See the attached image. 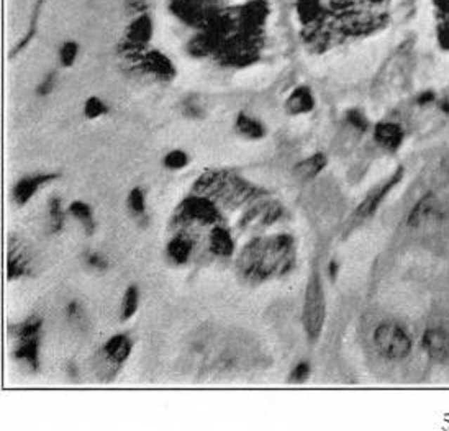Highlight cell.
Segmentation results:
<instances>
[{
  "instance_id": "8fae6325",
  "label": "cell",
  "mask_w": 449,
  "mask_h": 431,
  "mask_svg": "<svg viewBox=\"0 0 449 431\" xmlns=\"http://www.w3.org/2000/svg\"><path fill=\"white\" fill-rule=\"evenodd\" d=\"M32 274V264H30L28 255L25 251L17 238L8 240V264H7V277L8 281L20 279V277Z\"/></svg>"
},
{
  "instance_id": "7a4b0ae2",
  "label": "cell",
  "mask_w": 449,
  "mask_h": 431,
  "mask_svg": "<svg viewBox=\"0 0 449 431\" xmlns=\"http://www.w3.org/2000/svg\"><path fill=\"white\" fill-rule=\"evenodd\" d=\"M131 351L133 341L128 335H113L112 338H108L93 358L97 378L103 382L115 379L118 371L130 358Z\"/></svg>"
},
{
  "instance_id": "d4e9b609",
  "label": "cell",
  "mask_w": 449,
  "mask_h": 431,
  "mask_svg": "<svg viewBox=\"0 0 449 431\" xmlns=\"http://www.w3.org/2000/svg\"><path fill=\"white\" fill-rule=\"evenodd\" d=\"M126 207L136 220L146 223V195L141 187H135V189L130 191L126 199Z\"/></svg>"
},
{
  "instance_id": "30bf717a",
  "label": "cell",
  "mask_w": 449,
  "mask_h": 431,
  "mask_svg": "<svg viewBox=\"0 0 449 431\" xmlns=\"http://www.w3.org/2000/svg\"><path fill=\"white\" fill-rule=\"evenodd\" d=\"M59 177L58 172H38V174L25 176L20 179L12 189V199L18 207L27 205L33 199L34 194L41 189V187L51 184Z\"/></svg>"
},
{
  "instance_id": "1f68e13d",
  "label": "cell",
  "mask_w": 449,
  "mask_h": 431,
  "mask_svg": "<svg viewBox=\"0 0 449 431\" xmlns=\"http://www.w3.org/2000/svg\"><path fill=\"white\" fill-rule=\"evenodd\" d=\"M56 82H58V72L49 71L37 86V96L38 97L49 96V94L54 91V87H56Z\"/></svg>"
},
{
  "instance_id": "f546056e",
  "label": "cell",
  "mask_w": 449,
  "mask_h": 431,
  "mask_svg": "<svg viewBox=\"0 0 449 431\" xmlns=\"http://www.w3.org/2000/svg\"><path fill=\"white\" fill-rule=\"evenodd\" d=\"M297 10L302 20L310 22V20H313L318 15L320 4L318 0H300V2L297 4Z\"/></svg>"
},
{
  "instance_id": "d590c367",
  "label": "cell",
  "mask_w": 449,
  "mask_h": 431,
  "mask_svg": "<svg viewBox=\"0 0 449 431\" xmlns=\"http://www.w3.org/2000/svg\"><path fill=\"white\" fill-rule=\"evenodd\" d=\"M66 319L74 323V321H82L84 319V309L81 305V302L71 300L66 305Z\"/></svg>"
},
{
  "instance_id": "5b68a950",
  "label": "cell",
  "mask_w": 449,
  "mask_h": 431,
  "mask_svg": "<svg viewBox=\"0 0 449 431\" xmlns=\"http://www.w3.org/2000/svg\"><path fill=\"white\" fill-rule=\"evenodd\" d=\"M221 214L219 205L209 197L194 194L186 197L177 207L174 214L176 225H190V223H199V225H220Z\"/></svg>"
},
{
  "instance_id": "44dd1931",
  "label": "cell",
  "mask_w": 449,
  "mask_h": 431,
  "mask_svg": "<svg viewBox=\"0 0 449 431\" xmlns=\"http://www.w3.org/2000/svg\"><path fill=\"white\" fill-rule=\"evenodd\" d=\"M67 212L69 215L74 217L79 223H81V226L84 228V231H86L87 236H92L93 233H96L97 223H96V218H93V212L91 209V205L82 200H74L69 204Z\"/></svg>"
},
{
  "instance_id": "484cf974",
  "label": "cell",
  "mask_w": 449,
  "mask_h": 431,
  "mask_svg": "<svg viewBox=\"0 0 449 431\" xmlns=\"http://www.w3.org/2000/svg\"><path fill=\"white\" fill-rule=\"evenodd\" d=\"M140 307V290L138 285H128L122 300V310H120V319L122 320H130L131 316H135Z\"/></svg>"
},
{
  "instance_id": "8992f818",
  "label": "cell",
  "mask_w": 449,
  "mask_h": 431,
  "mask_svg": "<svg viewBox=\"0 0 449 431\" xmlns=\"http://www.w3.org/2000/svg\"><path fill=\"white\" fill-rule=\"evenodd\" d=\"M374 345L389 359H403L412 351V340L407 331L396 323L379 325L374 331Z\"/></svg>"
},
{
  "instance_id": "9a60e30c",
  "label": "cell",
  "mask_w": 449,
  "mask_h": 431,
  "mask_svg": "<svg viewBox=\"0 0 449 431\" xmlns=\"http://www.w3.org/2000/svg\"><path fill=\"white\" fill-rule=\"evenodd\" d=\"M209 250L216 257H230L235 252V241L228 228L215 225L209 235Z\"/></svg>"
},
{
  "instance_id": "4dcf8cb0",
  "label": "cell",
  "mask_w": 449,
  "mask_h": 431,
  "mask_svg": "<svg viewBox=\"0 0 449 431\" xmlns=\"http://www.w3.org/2000/svg\"><path fill=\"white\" fill-rule=\"evenodd\" d=\"M84 259H86V264L91 267V269L96 271H107L108 266H110L107 257L98 251H87L86 255H84Z\"/></svg>"
},
{
  "instance_id": "cb8c5ba5",
  "label": "cell",
  "mask_w": 449,
  "mask_h": 431,
  "mask_svg": "<svg viewBox=\"0 0 449 431\" xmlns=\"http://www.w3.org/2000/svg\"><path fill=\"white\" fill-rule=\"evenodd\" d=\"M436 212V199L433 195H427L418 202L415 205V209L412 210L410 217H408V223L413 226L422 225L423 221H427L428 218L435 215Z\"/></svg>"
},
{
  "instance_id": "ac0fdd59",
  "label": "cell",
  "mask_w": 449,
  "mask_h": 431,
  "mask_svg": "<svg viewBox=\"0 0 449 431\" xmlns=\"http://www.w3.org/2000/svg\"><path fill=\"white\" fill-rule=\"evenodd\" d=\"M325 166H327V156L322 155V153H317V155L310 156L307 160L300 161L299 165H295L292 174L295 179L307 182L313 179V177H317L325 169Z\"/></svg>"
},
{
  "instance_id": "6da1fadb",
  "label": "cell",
  "mask_w": 449,
  "mask_h": 431,
  "mask_svg": "<svg viewBox=\"0 0 449 431\" xmlns=\"http://www.w3.org/2000/svg\"><path fill=\"white\" fill-rule=\"evenodd\" d=\"M294 238L278 235L254 238L240 252L238 271L251 281H264L273 276H284L294 267Z\"/></svg>"
},
{
  "instance_id": "8d00e7d4",
  "label": "cell",
  "mask_w": 449,
  "mask_h": 431,
  "mask_svg": "<svg viewBox=\"0 0 449 431\" xmlns=\"http://www.w3.org/2000/svg\"><path fill=\"white\" fill-rule=\"evenodd\" d=\"M346 118H348V122L351 123L354 128H356V130H359V131H366L367 130L369 123L366 120V117H364L359 110H349L346 113Z\"/></svg>"
},
{
  "instance_id": "f1b7e54d",
  "label": "cell",
  "mask_w": 449,
  "mask_h": 431,
  "mask_svg": "<svg viewBox=\"0 0 449 431\" xmlns=\"http://www.w3.org/2000/svg\"><path fill=\"white\" fill-rule=\"evenodd\" d=\"M162 165H164L166 169H171V171L184 169V167L189 165V155L182 150H172L164 156Z\"/></svg>"
},
{
  "instance_id": "7402d4cb",
  "label": "cell",
  "mask_w": 449,
  "mask_h": 431,
  "mask_svg": "<svg viewBox=\"0 0 449 431\" xmlns=\"http://www.w3.org/2000/svg\"><path fill=\"white\" fill-rule=\"evenodd\" d=\"M43 323H44L43 316H39L37 314L30 315L27 320L22 321V323H18L17 326H10V335H13L17 341L38 338L39 333H41Z\"/></svg>"
},
{
  "instance_id": "2e32d148",
  "label": "cell",
  "mask_w": 449,
  "mask_h": 431,
  "mask_svg": "<svg viewBox=\"0 0 449 431\" xmlns=\"http://www.w3.org/2000/svg\"><path fill=\"white\" fill-rule=\"evenodd\" d=\"M315 108V97L308 87L300 86L285 101V110L289 115H304Z\"/></svg>"
},
{
  "instance_id": "e0dca14e",
  "label": "cell",
  "mask_w": 449,
  "mask_h": 431,
  "mask_svg": "<svg viewBox=\"0 0 449 431\" xmlns=\"http://www.w3.org/2000/svg\"><path fill=\"white\" fill-rule=\"evenodd\" d=\"M374 138L382 148H387V150H397L398 146L402 145L403 140V130L401 125L392 122H382L377 123L376 128H374Z\"/></svg>"
},
{
  "instance_id": "4fadbf2b",
  "label": "cell",
  "mask_w": 449,
  "mask_h": 431,
  "mask_svg": "<svg viewBox=\"0 0 449 431\" xmlns=\"http://www.w3.org/2000/svg\"><path fill=\"white\" fill-rule=\"evenodd\" d=\"M192 255H194V240L187 233H177L176 236H172L169 243L166 246V256L172 264L182 266L187 264L190 261Z\"/></svg>"
},
{
  "instance_id": "4316f807",
  "label": "cell",
  "mask_w": 449,
  "mask_h": 431,
  "mask_svg": "<svg viewBox=\"0 0 449 431\" xmlns=\"http://www.w3.org/2000/svg\"><path fill=\"white\" fill-rule=\"evenodd\" d=\"M79 56V43L74 39H67L59 48V63L63 67H71Z\"/></svg>"
},
{
  "instance_id": "9c48e42d",
  "label": "cell",
  "mask_w": 449,
  "mask_h": 431,
  "mask_svg": "<svg viewBox=\"0 0 449 431\" xmlns=\"http://www.w3.org/2000/svg\"><path fill=\"white\" fill-rule=\"evenodd\" d=\"M169 10L184 23L200 30L219 8L207 7L200 0H169Z\"/></svg>"
},
{
  "instance_id": "603a6c76",
  "label": "cell",
  "mask_w": 449,
  "mask_h": 431,
  "mask_svg": "<svg viewBox=\"0 0 449 431\" xmlns=\"http://www.w3.org/2000/svg\"><path fill=\"white\" fill-rule=\"evenodd\" d=\"M66 223V210L63 207V200L59 195H53L48 200V233L59 235Z\"/></svg>"
},
{
  "instance_id": "5bb4252c",
  "label": "cell",
  "mask_w": 449,
  "mask_h": 431,
  "mask_svg": "<svg viewBox=\"0 0 449 431\" xmlns=\"http://www.w3.org/2000/svg\"><path fill=\"white\" fill-rule=\"evenodd\" d=\"M401 177H402V169L397 171L396 174H393L391 179L386 182V184H382L381 187H379V189L374 191L372 194H369L366 197V200H364L363 204L359 205V209L356 210V215H354V217H356V220H364V218L371 217L374 212L379 209V205L382 204L384 197L389 194V191H391L392 187L396 186L398 181H401Z\"/></svg>"
},
{
  "instance_id": "7c38bea8",
  "label": "cell",
  "mask_w": 449,
  "mask_h": 431,
  "mask_svg": "<svg viewBox=\"0 0 449 431\" xmlns=\"http://www.w3.org/2000/svg\"><path fill=\"white\" fill-rule=\"evenodd\" d=\"M422 346L431 359H446L449 356V333L443 328L427 330L422 338Z\"/></svg>"
},
{
  "instance_id": "ba28073f",
  "label": "cell",
  "mask_w": 449,
  "mask_h": 431,
  "mask_svg": "<svg viewBox=\"0 0 449 431\" xmlns=\"http://www.w3.org/2000/svg\"><path fill=\"white\" fill-rule=\"evenodd\" d=\"M235 13L238 33L259 34L261 28L266 23V18H268L269 8L266 0H249L241 7H236Z\"/></svg>"
},
{
  "instance_id": "836d02e7",
  "label": "cell",
  "mask_w": 449,
  "mask_h": 431,
  "mask_svg": "<svg viewBox=\"0 0 449 431\" xmlns=\"http://www.w3.org/2000/svg\"><path fill=\"white\" fill-rule=\"evenodd\" d=\"M182 113H184L187 118H194V120H199V118L205 117L204 107H202L200 103L194 102V98H189V101H186L184 105H182Z\"/></svg>"
},
{
  "instance_id": "277c9868",
  "label": "cell",
  "mask_w": 449,
  "mask_h": 431,
  "mask_svg": "<svg viewBox=\"0 0 449 431\" xmlns=\"http://www.w3.org/2000/svg\"><path fill=\"white\" fill-rule=\"evenodd\" d=\"M325 319H327V304H325V292L322 281L318 274H313L307 285L305 292V302H304V328L308 338L315 341L322 333Z\"/></svg>"
},
{
  "instance_id": "52a82bcc",
  "label": "cell",
  "mask_w": 449,
  "mask_h": 431,
  "mask_svg": "<svg viewBox=\"0 0 449 431\" xmlns=\"http://www.w3.org/2000/svg\"><path fill=\"white\" fill-rule=\"evenodd\" d=\"M135 66L145 74H150L161 82H169L176 77V64L157 49H145L140 58L136 59Z\"/></svg>"
},
{
  "instance_id": "e575fe53",
  "label": "cell",
  "mask_w": 449,
  "mask_h": 431,
  "mask_svg": "<svg viewBox=\"0 0 449 431\" xmlns=\"http://www.w3.org/2000/svg\"><path fill=\"white\" fill-rule=\"evenodd\" d=\"M126 13H130L131 17H138V15L148 13V0H125Z\"/></svg>"
},
{
  "instance_id": "d6986e66",
  "label": "cell",
  "mask_w": 449,
  "mask_h": 431,
  "mask_svg": "<svg viewBox=\"0 0 449 431\" xmlns=\"http://www.w3.org/2000/svg\"><path fill=\"white\" fill-rule=\"evenodd\" d=\"M39 336L38 338H30L18 341L17 349H15V359L22 361L32 371L39 369Z\"/></svg>"
},
{
  "instance_id": "83f0119b",
  "label": "cell",
  "mask_w": 449,
  "mask_h": 431,
  "mask_svg": "<svg viewBox=\"0 0 449 431\" xmlns=\"http://www.w3.org/2000/svg\"><path fill=\"white\" fill-rule=\"evenodd\" d=\"M105 113H108V107L102 98L92 96L84 103V115H86L89 120H96V118L103 117Z\"/></svg>"
},
{
  "instance_id": "f35d334b",
  "label": "cell",
  "mask_w": 449,
  "mask_h": 431,
  "mask_svg": "<svg viewBox=\"0 0 449 431\" xmlns=\"http://www.w3.org/2000/svg\"><path fill=\"white\" fill-rule=\"evenodd\" d=\"M328 272H330V277H333V279H337V276H338V262H337V261L330 262Z\"/></svg>"
},
{
  "instance_id": "d6a6232c",
  "label": "cell",
  "mask_w": 449,
  "mask_h": 431,
  "mask_svg": "<svg viewBox=\"0 0 449 431\" xmlns=\"http://www.w3.org/2000/svg\"><path fill=\"white\" fill-rule=\"evenodd\" d=\"M308 378H310V364L302 361V363H299L292 369V373H290V375H289V380L294 384H302Z\"/></svg>"
},
{
  "instance_id": "74e56055",
  "label": "cell",
  "mask_w": 449,
  "mask_h": 431,
  "mask_svg": "<svg viewBox=\"0 0 449 431\" xmlns=\"http://www.w3.org/2000/svg\"><path fill=\"white\" fill-rule=\"evenodd\" d=\"M67 375H69V378H71V379H77L79 371H77V368H76V364H72V363L67 364Z\"/></svg>"
},
{
  "instance_id": "3957f363",
  "label": "cell",
  "mask_w": 449,
  "mask_h": 431,
  "mask_svg": "<svg viewBox=\"0 0 449 431\" xmlns=\"http://www.w3.org/2000/svg\"><path fill=\"white\" fill-rule=\"evenodd\" d=\"M259 34L235 33L220 44L215 53L216 59L223 66L245 67L256 61L259 54Z\"/></svg>"
},
{
  "instance_id": "ffe728a7",
  "label": "cell",
  "mask_w": 449,
  "mask_h": 431,
  "mask_svg": "<svg viewBox=\"0 0 449 431\" xmlns=\"http://www.w3.org/2000/svg\"><path fill=\"white\" fill-rule=\"evenodd\" d=\"M235 130L238 131V135L248 138V140H261L266 136V127L263 123L245 112L238 113V117H236Z\"/></svg>"
}]
</instances>
